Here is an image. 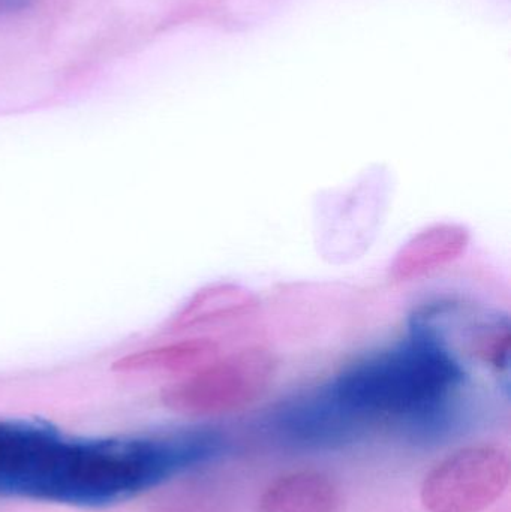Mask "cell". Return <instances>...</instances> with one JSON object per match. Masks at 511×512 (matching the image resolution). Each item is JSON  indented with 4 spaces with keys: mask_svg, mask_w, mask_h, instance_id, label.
Instances as JSON below:
<instances>
[{
    "mask_svg": "<svg viewBox=\"0 0 511 512\" xmlns=\"http://www.w3.org/2000/svg\"><path fill=\"white\" fill-rule=\"evenodd\" d=\"M464 382L461 363L416 316L407 339L348 364L321 393L357 427L384 418L435 417Z\"/></svg>",
    "mask_w": 511,
    "mask_h": 512,
    "instance_id": "obj_1",
    "label": "cell"
},
{
    "mask_svg": "<svg viewBox=\"0 0 511 512\" xmlns=\"http://www.w3.org/2000/svg\"><path fill=\"white\" fill-rule=\"evenodd\" d=\"M276 370L278 358L270 349L249 346L213 358L185 381L167 388L162 399L180 414H228L257 402L269 390Z\"/></svg>",
    "mask_w": 511,
    "mask_h": 512,
    "instance_id": "obj_2",
    "label": "cell"
},
{
    "mask_svg": "<svg viewBox=\"0 0 511 512\" xmlns=\"http://www.w3.org/2000/svg\"><path fill=\"white\" fill-rule=\"evenodd\" d=\"M509 481V456L494 445H474L426 475L422 501L431 512L482 511L503 495Z\"/></svg>",
    "mask_w": 511,
    "mask_h": 512,
    "instance_id": "obj_3",
    "label": "cell"
},
{
    "mask_svg": "<svg viewBox=\"0 0 511 512\" xmlns=\"http://www.w3.org/2000/svg\"><path fill=\"white\" fill-rule=\"evenodd\" d=\"M470 245V233L458 224H437L411 237L390 265L395 282H413L461 258Z\"/></svg>",
    "mask_w": 511,
    "mask_h": 512,
    "instance_id": "obj_4",
    "label": "cell"
},
{
    "mask_svg": "<svg viewBox=\"0 0 511 512\" xmlns=\"http://www.w3.org/2000/svg\"><path fill=\"white\" fill-rule=\"evenodd\" d=\"M338 492L326 475L300 471L285 475L267 487L260 512H335Z\"/></svg>",
    "mask_w": 511,
    "mask_h": 512,
    "instance_id": "obj_5",
    "label": "cell"
},
{
    "mask_svg": "<svg viewBox=\"0 0 511 512\" xmlns=\"http://www.w3.org/2000/svg\"><path fill=\"white\" fill-rule=\"evenodd\" d=\"M255 298L242 286L225 283L210 286L198 295L185 318L189 322H218L239 318L255 309Z\"/></svg>",
    "mask_w": 511,
    "mask_h": 512,
    "instance_id": "obj_6",
    "label": "cell"
},
{
    "mask_svg": "<svg viewBox=\"0 0 511 512\" xmlns=\"http://www.w3.org/2000/svg\"><path fill=\"white\" fill-rule=\"evenodd\" d=\"M471 351L483 363L494 367L498 372L509 369L510 324L509 319L482 324L471 339Z\"/></svg>",
    "mask_w": 511,
    "mask_h": 512,
    "instance_id": "obj_7",
    "label": "cell"
}]
</instances>
